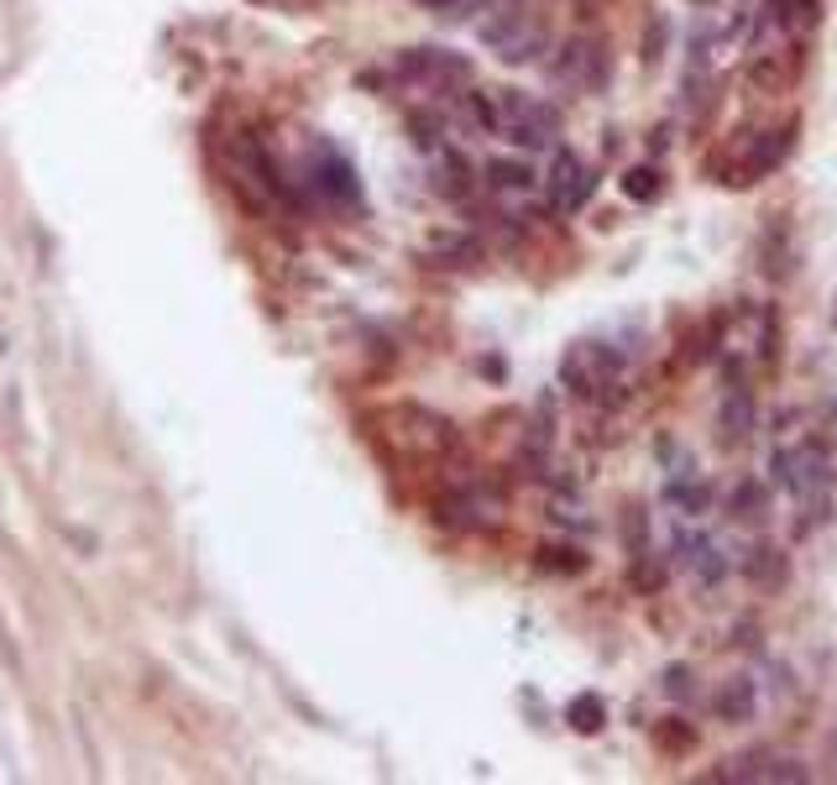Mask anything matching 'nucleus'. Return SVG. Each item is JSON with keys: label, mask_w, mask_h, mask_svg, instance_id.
<instances>
[{"label": "nucleus", "mask_w": 837, "mask_h": 785, "mask_svg": "<svg viewBox=\"0 0 837 785\" xmlns=\"http://www.w3.org/2000/svg\"><path fill=\"white\" fill-rule=\"evenodd\" d=\"M571 717H576V728H581V734H597V728H602V702H597V696H581V702L571 707Z\"/></svg>", "instance_id": "obj_14"}, {"label": "nucleus", "mask_w": 837, "mask_h": 785, "mask_svg": "<svg viewBox=\"0 0 837 785\" xmlns=\"http://www.w3.org/2000/svg\"><path fill=\"white\" fill-rule=\"evenodd\" d=\"M623 189L633 194V199H654V194H660V173H654V168H633V173L623 178Z\"/></svg>", "instance_id": "obj_12"}, {"label": "nucleus", "mask_w": 837, "mask_h": 785, "mask_svg": "<svg viewBox=\"0 0 837 785\" xmlns=\"http://www.w3.org/2000/svg\"><path fill=\"white\" fill-rule=\"evenodd\" d=\"M597 189V178H592V168L581 163L576 152H555L550 173H545V194H550L555 210H581L586 199Z\"/></svg>", "instance_id": "obj_4"}, {"label": "nucleus", "mask_w": 837, "mask_h": 785, "mask_svg": "<svg viewBox=\"0 0 837 785\" xmlns=\"http://www.w3.org/2000/svg\"><path fill=\"white\" fill-rule=\"evenodd\" d=\"M722 429H728V446H739L743 435L754 429V399H748L743 388L728 399V404H722Z\"/></svg>", "instance_id": "obj_9"}, {"label": "nucleus", "mask_w": 837, "mask_h": 785, "mask_svg": "<svg viewBox=\"0 0 837 785\" xmlns=\"http://www.w3.org/2000/svg\"><path fill=\"white\" fill-rule=\"evenodd\" d=\"M733 513H739V519H765V513H769V493H765V487H754V482H743L739 493H733Z\"/></svg>", "instance_id": "obj_11"}, {"label": "nucleus", "mask_w": 837, "mask_h": 785, "mask_svg": "<svg viewBox=\"0 0 837 785\" xmlns=\"http://www.w3.org/2000/svg\"><path fill=\"white\" fill-rule=\"evenodd\" d=\"M555 73H560V79H571V84H597V79H602V53L576 43V48H566V58L555 64Z\"/></svg>", "instance_id": "obj_8"}, {"label": "nucleus", "mask_w": 837, "mask_h": 785, "mask_svg": "<svg viewBox=\"0 0 837 785\" xmlns=\"http://www.w3.org/2000/svg\"><path fill=\"white\" fill-rule=\"evenodd\" d=\"M487 184L498 194H528L539 184V173L528 163H513V158H498V163H487Z\"/></svg>", "instance_id": "obj_7"}, {"label": "nucleus", "mask_w": 837, "mask_h": 785, "mask_svg": "<svg viewBox=\"0 0 837 785\" xmlns=\"http://www.w3.org/2000/svg\"><path fill=\"white\" fill-rule=\"evenodd\" d=\"M790 147H795V126H780V131H769L765 142L748 152V178H765L769 168H780V163H786Z\"/></svg>", "instance_id": "obj_6"}, {"label": "nucleus", "mask_w": 837, "mask_h": 785, "mask_svg": "<svg viewBox=\"0 0 837 785\" xmlns=\"http://www.w3.org/2000/svg\"><path fill=\"white\" fill-rule=\"evenodd\" d=\"M466 111L487 137H502L524 152H545L560 137V116L545 100L519 95V90H477V95H466Z\"/></svg>", "instance_id": "obj_1"}, {"label": "nucleus", "mask_w": 837, "mask_h": 785, "mask_svg": "<svg viewBox=\"0 0 837 785\" xmlns=\"http://www.w3.org/2000/svg\"><path fill=\"white\" fill-rule=\"evenodd\" d=\"M613 372H618V357L602 351V346H576L571 357H566V382H571L581 399H592L597 388H607Z\"/></svg>", "instance_id": "obj_5"}, {"label": "nucleus", "mask_w": 837, "mask_h": 785, "mask_svg": "<svg viewBox=\"0 0 837 785\" xmlns=\"http://www.w3.org/2000/svg\"><path fill=\"white\" fill-rule=\"evenodd\" d=\"M718 713L728 717V723H743V717L754 713V681H733V686L718 696Z\"/></svg>", "instance_id": "obj_10"}, {"label": "nucleus", "mask_w": 837, "mask_h": 785, "mask_svg": "<svg viewBox=\"0 0 837 785\" xmlns=\"http://www.w3.org/2000/svg\"><path fill=\"white\" fill-rule=\"evenodd\" d=\"M780 572H786V561H780L775 550H759V555L748 561V576H759V581H769V587L780 581Z\"/></svg>", "instance_id": "obj_13"}, {"label": "nucleus", "mask_w": 837, "mask_h": 785, "mask_svg": "<svg viewBox=\"0 0 837 785\" xmlns=\"http://www.w3.org/2000/svg\"><path fill=\"white\" fill-rule=\"evenodd\" d=\"M481 43H492L502 58L524 64V58H534V53L545 48V22L528 16V11H502L492 22H481Z\"/></svg>", "instance_id": "obj_3"}, {"label": "nucleus", "mask_w": 837, "mask_h": 785, "mask_svg": "<svg viewBox=\"0 0 837 785\" xmlns=\"http://www.w3.org/2000/svg\"><path fill=\"white\" fill-rule=\"evenodd\" d=\"M775 472H780V487L790 498H822L833 487V461L822 446H795V451L775 455Z\"/></svg>", "instance_id": "obj_2"}]
</instances>
